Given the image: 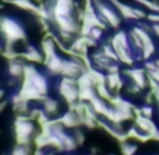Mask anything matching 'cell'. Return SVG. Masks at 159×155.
<instances>
[{
    "mask_svg": "<svg viewBox=\"0 0 159 155\" xmlns=\"http://www.w3.org/2000/svg\"><path fill=\"white\" fill-rule=\"evenodd\" d=\"M0 30L4 34V37L7 38V42L10 44V41H16V40H23L24 38V31L23 28L16 24L13 20L10 18H0Z\"/></svg>",
    "mask_w": 159,
    "mask_h": 155,
    "instance_id": "6da1fadb",
    "label": "cell"
},
{
    "mask_svg": "<svg viewBox=\"0 0 159 155\" xmlns=\"http://www.w3.org/2000/svg\"><path fill=\"white\" fill-rule=\"evenodd\" d=\"M73 86H75V82L72 79H63L61 83V95L65 97L68 103H73L78 97V92Z\"/></svg>",
    "mask_w": 159,
    "mask_h": 155,
    "instance_id": "7a4b0ae2",
    "label": "cell"
},
{
    "mask_svg": "<svg viewBox=\"0 0 159 155\" xmlns=\"http://www.w3.org/2000/svg\"><path fill=\"white\" fill-rule=\"evenodd\" d=\"M14 131H16V135H27V137H30L34 131V127L33 124H30L27 121L25 117H18L17 121H16Z\"/></svg>",
    "mask_w": 159,
    "mask_h": 155,
    "instance_id": "3957f363",
    "label": "cell"
},
{
    "mask_svg": "<svg viewBox=\"0 0 159 155\" xmlns=\"http://www.w3.org/2000/svg\"><path fill=\"white\" fill-rule=\"evenodd\" d=\"M70 0H57L55 16L57 17H68L70 12Z\"/></svg>",
    "mask_w": 159,
    "mask_h": 155,
    "instance_id": "277c9868",
    "label": "cell"
},
{
    "mask_svg": "<svg viewBox=\"0 0 159 155\" xmlns=\"http://www.w3.org/2000/svg\"><path fill=\"white\" fill-rule=\"evenodd\" d=\"M137 124L139 125V128L141 130H144L145 133H147L148 135H151L153 131L156 130V127H155V124H153L152 121H151L149 119H147V117H142V116H138V119H137Z\"/></svg>",
    "mask_w": 159,
    "mask_h": 155,
    "instance_id": "5b68a950",
    "label": "cell"
},
{
    "mask_svg": "<svg viewBox=\"0 0 159 155\" xmlns=\"http://www.w3.org/2000/svg\"><path fill=\"white\" fill-rule=\"evenodd\" d=\"M61 123H62V125H65V127H76V125H79L82 121H80V119H78L73 113H66L65 116L61 119Z\"/></svg>",
    "mask_w": 159,
    "mask_h": 155,
    "instance_id": "8992f818",
    "label": "cell"
},
{
    "mask_svg": "<svg viewBox=\"0 0 159 155\" xmlns=\"http://www.w3.org/2000/svg\"><path fill=\"white\" fill-rule=\"evenodd\" d=\"M80 71V66L76 65L73 62H63V66H62V73L68 75V76H75V75L79 73Z\"/></svg>",
    "mask_w": 159,
    "mask_h": 155,
    "instance_id": "52a82bcc",
    "label": "cell"
},
{
    "mask_svg": "<svg viewBox=\"0 0 159 155\" xmlns=\"http://www.w3.org/2000/svg\"><path fill=\"white\" fill-rule=\"evenodd\" d=\"M47 65H48V68L51 69V72H54V73H59V72H62L63 62L55 55V57H52L51 59L47 61Z\"/></svg>",
    "mask_w": 159,
    "mask_h": 155,
    "instance_id": "ba28073f",
    "label": "cell"
},
{
    "mask_svg": "<svg viewBox=\"0 0 159 155\" xmlns=\"http://www.w3.org/2000/svg\"><path fill=\"white\" fill-rule=\"evenodd\" d=\"M10 3H13V4H16L17 7H20V9H24V10H31V12H34L35 13V10H37V7L34 6L31 2H28V0H11Z\"/></svg>",
    "mask_w": 159,
    "mask_h": 155,
    "instance_id": "9c48e42d",
    "label": "cell"
},
{
    "mask_svg": "<svg viewBox=\"0 0 159 155\" xmlns=\"http://www.w3.org/2000/svg\"><path fill=\"white\" fill-rule=\"evenodd\" d=\"M100 12H102V13H103V16H104V17L107 18V20L111 23V26H114V27H117V26H118V18L116 17V16L113 14V13H111L110 10L106 9L104 6H100Z\"/></svg>",
    "mask_w": 159,
    "mask_h": 155,
    "instance_id": "30bf717a",
    "label": "cell"
},
{
    "mask_svg": "<svg viewBox=\"0 0 159 155\" xmlns=\"http://www.w3.org/2000/svg\"><path fill=\"white\" fill-rule=\"evenodd\" d=\"M131 76L134 78L135 83L138 85L139 87H145V79H144V72L139 71V69H135L131 72Z\"/></svg>",
    "mask_w": 159,
    "mask_h": 155,
    "instance_id": "8fae6325",
    "label": "cell"
},
{
    "mask_svg": "<svg viewBox=\"0 0 159 155\" xmlns=\"http://www.w3.org/2000/svg\"><path fill=\"white\" fill-rule=\"evenodd\" d=\"M92 106H93V109L97 111L99 114H107L108 113V110L106 109V106L103 105V101L102 100H99V99H96V97H93L92 99Z\"/></svg>",
    "mask_w": 159,
    "mask_h": 155,
    "instance_id": "7c38bea8",
    "label": "cell"
},
{
    "mask_svg": "<svg viewBox=\"0 0 159 155\" xmlns=\"http://www.w3.org/2000/svg\"><path fill=\"white\" fill-rule=\"evenodd\" d=\"M42 48H44V52H45V57H47V61L51 59L52 57H55L54 44H52L51 41H44V42H42Z\"/></svg>",
    "mask_w": 159,
    "mask_h": 155,
    "instance_id": "4fadbf2b",
    "label": "cell"
},
{
    "mask_svg": "<svg viewBox=\"0 0 159 155\" xmlns=\"http://www.w3.org/2000/svg\"><path fill=\"white\" fill-rule=\"evenodd\" d=\"M78 96L82 99V100H92V99L94 97V96H93V90L90 89V87H80Z\"/></svg>",
    "mask_w": 159,
    "mask_h": 155,
    "instance_id": "5bb4252c",
    "label": "cell"
},
{
    "mask_svg": "<svg viewBox=\"0 0 159 155\" xmlns=\"http://www.w3.org/2000/svg\"><path fill=\"white\" fill-rule=\"evenodd\" d=\"M9 71L13 76H20V75H23V72H24V66H21L20 63H17V62H11L9 66Z\"/></svg>",
    "mask_w": 159,
    "mask_h": 155,
    "instance_id": "9a60e30c",
    "label": "cell"
},
{
    "mask_svg": "<svg viewBox=\"0 0 159 155\" xmlns=\"http://www.w3.org/2000/svg\"><path fill=\"white\" fill-rule=\"evenodd\" d=\"M92 78H90L89 73H84L82 78H79V81H78V85L79 87H90L92 86Z\"/></svg>",
    "mask_w": 159,
    "mask_h": 155,
    "instance_id": "2e32d148",
    "label": "cell"
},
{
    "mask_svg": "<svg viewBox=\"0 0 159 155\" xmlns=\"http://www.w3.org/2000/svg\"><path fill=\"white\" fill-rule=\"evenodd\" d=\"M89 75H90V78H92V81L93 82H96L97 85H103V82H104V76H103L102 73L93 71V69H89Z\"/></svg>",
    "mask_w": 159,
    "mask_h": 155,
    "instance_id": "e0dca14e",
    "label": "cell"
},
{
    "mask_svg": "<svg viewBox=\"0 0 159 155\" xmlns=\"http://www.w3.org/2000/svg\"><path fill=\"white\" fill-rule=\"evenodd\" d=\"M135 152H137V145H131V144L121 145V154L123 155H134Z\"/></svg>",
    "mask_w": 159,
    "mask_h": 155,
    "instance_id": "ac0fdd59",
    "label": "cell"
},
{
    "mask_svg": "<svg viewBox=\"0 0 159 155\" xmlns=\"http://www.w3.org/2000/svg\"><path fill=\"white\" fill-rule=\"evenodd\" d=\"M118 7H120V10H121V13H123L124 17H128V18H134V17H137L135 12H134L132 9H129V7L123 6V4H118Z\"/></svg>",
    "mask_w": 159,
    "mask_h": 155,
    "instance_id": "d6986e66",
    "label": "cell"
},
{
    "mask_svg": "<svg viewBox=\"0 0 159 155\" xmlns=\"http://www.w3.org/2000/svg\"><path fill=\"white\" fill-rule=\"evenodd\" d=\"M44 105H45V111L48 114H54L57 111V103L54 100H47Z\"/></svg>",
    "mask_w": 159,
    "mask_h": 155,
    "instance_id": "ffe728a7",
    "label": "cell"
},
{
    "mask_svg": "<svg viewBox=\"0 0 159 155\" xmlns=\"http://www.w3.org/2000/svg\"><path fill=\"white\" fill-rule=\"evenodd\" d=\"M23 57L27 58V59H30V61H35V62H39V61H41V57H39V54L37 52V51H34L33 48L30 49V52H28V54H24Z\"/></svg>",
    "mask_w": 159,
    "mask_h": 155,
    "instance_id": "44dd1931",
    "label": "cell"
},
{
    "mask_svg": "<svg viewBox=\"0 0 159 155\" xmlns=\"http://www.w3.org/2000/svg\"><path fill=\"white\" fill-rule=\"evenodd\" d=\"M11 155H28V148L27 147H20L17 145L11 151Z\"/></svg>",
    "mask_w": 159,
    "mask_h": 155,
    "instance_id": "7402d4cb",
    "label": "cell"
},
{
    "mask_svg": "<svg viewBox=\"0 0 159 155\" xmlns=\"http://www.w3.org/2000/svg\"><path fill=\"white\" fill-rule=\"evenodd\" d=\"M97 90H99V95L103 96L104 99H110V95H108V92L104 89V86L103 85H97Z\"/></svg>",
    "mask_w": 159,
    "mask_h": 155,
    "instance_id": "603a6c76",
    "label": "cell"
},
{
    "mask_svg": "<svg viewBox=\"0 0 159 155\" xmlns=\"http://www.w3.org/2000/svg\"><path fill=\"white\" fill-rule=\"evenodd\" d=\"M75 137H76V144H79V145H82V144L84 143V137H83V133H80V131H78L75 134Z\"/></svg>",
    "mask_w": 159,
    "mask_h": 155,
    "instance_id": "cb8c5ba5",
    "label": "cell"
},
{
    "mask_svg": "<svg viewBox=\"0 0 159 155\" xmlns=\"http://www.w3.org/2000/svg\"><path fill=\"white\" fill-rule=\"evenodd\" d=\"M142 114L145 117H151V109H142Z\"/></svg>",
    "mask_w": 159,
    "mask_h": 155,
    "instance_id": "d4e9b609",
    "label": "cell"
},
{
    "mask_svg": "<svg viewBox=\"0 0 159 155\" xmlns=\"http://www.w3.org/2000/svg\"><path fill=\"white\" fill-rule=\"evenodd\" d=\"M34 155H44V152H42V149H35V152H34Z\"/></svg>",
    "mask_w": 159,
    "mask_h": 155,
    "instance_id": "484cf974",
    "label": "cell"
},
{
    "mask_svg": "<svg viewBox=\"0 0 159 155\" xmlns=\"http://www.w3.org/2000/svg\"><path fill=\"white\" fill-rule=\"evenodd\" d=\"M152 75H153V78L156 79V82H159V72H156V71H155Z\"/></svg>",
    "mask_w": 159,
    "mask_h": 155,
    "instance_id": "4316f807",
    "label": "cell"
},
{
    "mask_svg": "<svg viewBox=\"0 0 159 155\" xmlns=\"http://www.w3.org/2000/svg\"><path fill=\"white\" fill-rule=\"evenodd\" d=\"M151 20H155V21H159V17H158V16H151Z\"/></svg>",
    "mask_w": 159,
    "mask_h": 155,
    "instance_id": "83f0119b",
    "label": "cell"
},
{
    "mask_svg": "<svg viewBox=\"0 0 159 155\" xmlns=\"http://www.w3.org/2000/svg\"><path fill=\"white\" fill-rule=\"evenodd\" d=\"M153 30H155V33H156V34H158V35H159V26H158V24H156L155 27H153Z\"/></svg>",
    "mask_w": 159,
    "mask_h": 155,
    "instance_id": "f1b7e54d",
    "label": "cell"
}]
</instances>
